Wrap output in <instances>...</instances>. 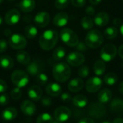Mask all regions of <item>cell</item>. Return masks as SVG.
I'll return each mask as SVG.
<instances>
[{
    "instance_id": "cell-6",
    "label": "cell",
    "mask_w": 123,
    "mask_h": 123,
    "mask_svg": "<svg viewBox=\"0 0 123 123\" xmlns=\"http://www.w3.org/2000/svg\"><path fill=\"white\" fill-rule=\"evenodd\" d=\"M117 49L115 45L107 44L102 47L100 52V56L102 61L109 62L115 58L117 55Z\"/></svg>"
},
{
    "instance_id": "cell-3",
    "label": "cell",
    "mask_w": 123,
    "mask_h": 123,
    "mask_svg": "<svg viewBox=\"0 0 123 123\" xmlns=\"http://www.w3.org/2000/svg\"><path fill=\"white\" fill-rule=\"evenodd\" d=\"M103 42V35L98 30H91L85 37L86 45L91 48H97L100 47Z\"/></svg>"
},
{
    "instance_id": "cell-38",
    "label": "cell",
    "mask_w": 123,
    "mask_h": 123,
    "mask_svg": "<svg viewBox=\"0 0 123 123\" xmlns=\"http://www.w3.org/2000/svg\"><path fill=\"white\" fill-rule=\"evenodd\" d=\"M89 72H90V70L87 66H82L79 68L78 74L81 78H86L89 76Z\"/></svg>"
},
{
    "instance_id": "cell-27",
    "label": "cell",
    "mask_w": 123,
    "mask_h": 123,
    "mask_svg": "<svg viewBox=\"0 0 123 123\" xmlns=\"http://www.w3.org/2000/svg\"><path fill=\"white\" fill-rule=\"evenodd\" d=\"M110 109L117 113H120L123 112V100L120 98H116L113 99L110 103Z\"/></svg>"
},
{
    "instance_id": "cell-13",
    "label": "cell",
    "mask_w": 123,
    "mask_h": 123,
    "mask_svg": "<svg viewBox=\"0 0 123 123\" xmlns=\"http://www.w3.org/2000/svg\"><path fill=\"white\" fill-rule=\"evenodd\" d=\"M50 15L46 12H38L34 18L35 23L37 26L40 27H46L50 22Z\"/></svg>"
},
{
    "instance_id": "cell-55",
    "label": "cell",
    "mask_w": 123,
    "mask_h": 123,
    "mask_svg": "<svg viewBox=\"0 0 123 123\" xmlns=\"http://www.w3.org/2000/svg\"><path fill=\"white\" fill-rule=\"evenodd\" d=\"M53 123H62V122H59V121H57V120H55V121H53Z\"/></svg>"
},
{
    "instance_id": "cell-21",
    "label": "cell",
    "mask_w": 123,
    "mask_h": 123,
    "mask_svg": "<svg viewBox=\"0 0 123 123\" xmlns=\"http://www.w3.org/2000/svg\"><path fill=\"white\" fill-rule=\"evenodd\" d=\"M73 105L79 108H84L88 105V99L86 96L83 94H77L74 98H72Z\"/></svg>"
},
{
    "instance_id": "cell-39",
    "label": "cell",
    "mask_w": 123,
    "mask_h": 123,
    "mask_svg": "<svg viewBox=\"0 0 123 123\" xmlns=\"http://www.w3.org/2000/svg\"><path fill=\"white\" fill-rule=\"evenodd\" d=\"M9 102V97L7 94H3L0 95V105L5 106Z\"/></svg>"
},
{
    "instance_id": "cell-7",
    "label": "cell",
    "mask_w": 123,
    "mask_h": 123,
    "mask_svg": "<svg viewBox=\"0 0 123 123\" xmlns=\"http://www.w3.org/2000/svg\"><path fill=\"white\" fill-rule=\"evenodd\" d=\"M89 115L94 118H101L106 113V108L104 104L101 102H94L89 105L88 109Z\"/></svg>"
},
{
    "instance_id": "cell-42",
    "label": "cell",
    "mask_w": 123,
    "mask_h": 123,
    "mask_svg": "<svg viewBox=\"0 0 123 123\" xmlns=\"http://www.w3.org/2000/svg\"><path fill=\"white\" fill-rule=\"evenodd\" d=\"M61 100L63 102H69L71 101H72V97L70 94L67 93V92H65V93H63L61 94Z\"/></svg>"
},
{
    "instance_id": "cell-33",
    "label": "cell",
    "mask_w": 123,
    "mask_h": 123,
    "mask_svg": "<svg viewBox=\"0 0 123 123\" xmlns=\"http://www.w3.org/2000/svg\"><path fill=\"white\" fill-rule=\"evenodd\" d=\"M81 25L84 30H91L94 26V21L89 16H86L82 18Z\"/></svg>"
},
{
    "instance_id": "cell-47",
    "label": "cell",
    "mask_w": 123,
    "mask_h": 123,
    "mask_svg": "<svg viewBox=\"0 0 123 123\" xmlns=\"http://www.w3.org/2000/svg\"><path fill=\"white\" fill-rule=\"evenodd\" d=\"M78 123H95V122H94L92 118L85 117V118L81 119Z\"/></svg>"
},
{
    "instance_id": "cell-26",
    "label": "cell",
    "mask_w": 123,
    "mask_h": 123,
    "mask_svg": "<svg viewBox=\"0 0 123 123\" xmlns=\"http://www.w3.org/2000/svg\"><path fill=\"white\" fill-rule=\"evenodd\" d=\"M94 72L97 76H102L106 71V65L103 61L98 60L94 64Z\"/></svg>"
},
{
    "instance_id": "cell-12",
    "label": "cell",
    "mask_w": 123,
    "mask_h": 123,
    "mask_svg": "<svg viewBox=\"0 0 123 123\" xmlns=\"http://www.w3.org/2000/svg\"><path fill=\"white\" fill-rule=\"evenodd\" d=\"M21 17L20 12L16 9H12L9 10L5 14V22L7 25H14L18 23Z\"/></svg>"
},
{
    "instance_id": "cell-30",
    "label": "cell",
    "mask_w": 123,
    "mask_h": 123,
    "mask_svg": "<svg viewBox=\"0 0 123 123\" xmlns=\"http://www.w3.org/2000/svg\"><path fill=\"white\" fill-rule=\"evenodd\" d=\"M118 81V76L115 73H108L104 77V82L109 85V86H112L115 85Z\"/></svg>"
},
{
    "instance_id": "cell-51",
    "label": "cell",
    "mask_w": 123,
    "mask_h": 123,
    "mask_svg": "<svg viewBox=\"0 0 123 123\" xmlns=\"http://www.w3.org/2000/svg\"><path fill=\"white\" fill-rule=\"evenodd\" d=\"M112 123H123V119L120 117H117L113 120Z\"/></svg>"
},
{
    "instance_id": "cell-9",
    "label": "cell",
    "mask_w": 123,
    "mask_h": 123,
    "mask_svg": "<svg viewBox=\"0 0 123 123\" xmlns=\"http://www.w3.org/2000/svg\"><path fill=\"white\" fill-rule=\"evenodd\" d=\"M67 63L74 67L82 65L85 61V56L80 52H71L66 57Z\"/></svg>"
},
{
    "instance_id": "cell-19",
    "label": "cell",
    "mask_w": 123,
    "mask_h": 123,
    "mask_svg": "<svg viewBox=\"0 0 123 123\" xmlns=\"http://www.w3.org/2000/svg\"><path fill=\"white\" fill-rule=\"evenodd\" d=\"M109 21H110L109 14L105 12H101L97 13L94 19V22L97 26H99V27H104L107 25Z\"/></svg>"
},
{
    "instance_id": "cell-22",
    "label": "cell",
    "mask_w": 123,
    "mask_h": 123,
    "mask_svg": "<svg viewBox=\"0 0 123 123\" xmlns=\"http://www.w3.org/2000/svg\"><path fill=\"white\" fill-rule=\"evenodd\" d=\"M14 64V61L12 57L7 55H1L0 57V66L2 68L9 70L11 69Z\"/></svg>"
},
{
    "instance_id": "cell-24",
    "label": "cell",
    "mask_w": 123,
    "mask_h": 123,
    "mask_svg": "<svg viewBox=\"0 0 123 123\" xmlns=\"http://www.w3.org/2000/svg\"><path fill=\"white\" fill-rule=\"evenodd\" d=\"M112 97V92L108 89H104L101 90L98 94V100L102 104H105L111 101Z\"/></svg>"
},
{
    "instance_id": "cell-37",
    "label": "cell",
    "mask_w": 123,
    "mask_h": 123,
    "mask_svg": "<svg viewBox=\"0 0 123 123\" xmlns=\"http://www.w3.org/2000/svg\"><path fill=\"white\" fill-rule=\"evenodd\" d=\"M70 0H55V6L58 9H64L69 5Z\"/></svg>"
},
{
    "instance_id": "cell-28",
    "label": "cell",
    "mask_w": 123,
    "mask_h": 123,
    "mask_svg": "<svg viewBox=\"0 0 123 123\" xmlns=\"http://www.w3.org/2000/svg\"><path fill=\"white\" fill-rule=\"evenodd\" d=\"M16 59L20 64H23V65L28 64L30 61V57L29 53H27L26 51H22V50L17 53Z\"/></svg>"
},
{
    "instance_id": "cell-43",
    "label": "cell",
    "mask_w": 123,
    "mask_h": 123,
    "mask_svg": "<svg viewBox=\"0 0 123 123\" xmlns=\"http://www.w3.org/2000/svg\"><path fill=\"white\" fill-rule=\"evenodd\" d=\"M76 47V49L78 51L85 52V51H86L88 46L86 45V43H84L83 42H79V43L77 44V45Z\"/></svg>"
},
{
    "instance_id": "cell-45",
    "label": "cell",
    "mask_w": 123,
    "mask_h": 123,
    "mask_svg": "<svg viewBox=\"0 0 123 123\" xmlns=\"http://www.w3.org/2000/svg\"><path fill=\"white\" fill-rule=\"evenodd\" d=\"M7 89V85H6V83L2 80V79H0V93H4L6 91Z\"/></svg>"
},
{
    "instance_id": "cell-18",
    "label": "cell",
    "mask_w": 123,
    "mask_h": 123,
    "mask_svg": "<svg viewBox=\"0 0 123 123\" xmlns=\"http://www.w3.org/2000/svg\"><path fill=\"white\" fill-rule=\"evenodd\" d=\"M68 15L66 12H59L53 18V24L58 27H64L68 22Z\"/></svg>"
},
{
    "instance_id": "cell-25",
    "label": "cell",
    "mask_w": 123,
    "mask_h": 123,
    "mask_svg": "<svg viewBox=\"0 0 123 123\" xmlns=\"http://www.w3.org/2000/svg\"><path fill=\"white\" fill-rule=\"evenodd\" d=\"M17 112L16 109L12 107L6 108L2 112V118L4 120H7V121L14 120L17 117Z\"/></svg>"
},
{
    "instance_id": "cell-11",
    "label": "cell",
    "mask_w": 123,
    "mask_h": 123,
    "mask_svg": "<svg viewBox=\"0 0 123 123\" xmlns=\"http://www.w3.org/2000/svg\"><path fill=\"white\" fill-rule=\"evenodd\" d=\"M71 115V110L64 106H61L58 107V108L55 109L54 112V117L55 120L64 123L67 121Z\"/></svg>"
},
{
    "instance_id": "cell-46",
    "label": "cell",
    "mask_w": 123,
    "mask_h": 123,
    "mask_svg": "<svg viewBox=\"0 0 123 123\" xmlns=\"http://www.w3.org/2000/svg\"><path fill=\"white\" fill-rule=\"evenodd\" d=\"M85 12H86V14H88L89 16H92V15H94V13H95V9H94V8L93 6H87V7L86 8Z\"/></svg>"
},
{
    "instance_id": "cell-40",
    "label": "cell",
    "mask_w": 123,
    "mask_h": 123,
    "mask_svg": "<svg viewBox=\"0 0 123 123\" xmlns=\"http://www.w3.org/2000/svg\"><path fill=\"white\" fill-rule=\"evenodd\" d=\"M41 102L45 107H50L52 105V99L49 96H45L41 99Z\"/></svg>"
},
{
    "instance_id": "cell-23",
    "label": "cell",
    "mask_w": 123,
    "mask_h": 123,
    "mask_svg": "<svg viewBox=\"0 0 123 123\" xmlns=\"http://www.w3.org/2000/svg\"><path fill=\"white\" fill-rule=\"evenodd\" d=\"M19 6L23 12H30L35 9V0H22Z\"/></svg>"
},
{
    "instance_id": "cell-1",
    "label": "cell",
    "mask_w": 123,
    "mask_h": 123,
    "mask_svg": "<svg viewBox=\"0 0 123 123\" xmlns=\"http://www.w3.org/2000/svg\"><path fill=\"white\" fill-rule=\"evenodd\" d=\"M58 40V32L53 30H48L41 35L39 40V44L42 49L45 50H50L55 46Z\"/></svg>"
},
{
    "instance_id": "cell-29",
    "label": "cell",
    "mask_w": 123,
    "mask_h": 123,
    "mask_svg": "<svg viewBox=\"0 0 123 123\" xmlns=\"http://www.w3.org/2000/svg\"><path fill=\"white\" fill-rule=\"evenodd\" d=\"M37 29L32 25H27L24 30V34L25 35L26 37L29 38V39H33L35 38L37 35Z\"/></svg>"
},
{
    "instance_id": "cell-59",
    "label": "cell",
    "mask_w": 123,
    "mask_h": 123,
    "mask_svg": "<svg viewBox=\"0 0 123 123\" xmlns=\"http://www.w3.org/2000/svg\"></svg>"
},
{
    "instance_id": "cell-34",
    "label": "cell",
    "mask_w": 123,
    "mask_h": 123,
    "mask_svg": "<svg viewBox=\"0 0 123 123\" xmlns=\"http://www.w3.org/2000/svg\"><path fill=\"white\" fill-rule=\"evenodd\" d=\"M53 117L48 113H43L37 118V123H53Z\"/></svg>"
},
{
    "instance_id": "cell-5",
    "label": "cell",
    "mask_w": 123,
    "mask_h": 123,
    "mask_svg": "<svg viewBox=\"0 0 123 123\" xmlns=\"http://www.w3.org/2000/svg\"><path fill=\"white\" fill-rule=\"evenodd\" d=\"M12 83L19 88L25 87L29 82V76L27 74L22 70H16L11 75Z\"/></svg>"
},
{
    "instance_id": "cell-4",
    "label": "cell",
    "mask_w": 123,
    "mask_h": 123,
    "mask_svg": "<svg viewBox=\"0 0 123 123\" xmlns=\"http://www.w3.org/2000/svg\"><path fill=\"white\" fill-rule=\"evenodd\" d=\"M61 40L68 46L76 47L79 43V37L77 34L69 28H64L60 32Z\"/></svg>"
},
{
    "instance_id": "cell-58",
    "label": "cell",
    "mask_w": 123,
    "mask_h": 123,
    "mask_svg": "<svg viewBox=\"0 0 123 123\" xmlns=\"http://www.w3.org/2000/svg\"><path fill=\"white\" fill-rule=\"evenodd\" d=\"M8 1H14V0H7Z\"/></svg>"
},
{
    "instance_id": "cell-35",
    "label": "cell",
    "mask_w": 123,
    "mask_h": 123,
    "mask_svg": "<svg viewBox=\"0 0 123 123\" xmlns=\"http://www.w3.org/2000/svg\"><path fill=\"white\" fill-rule=\"evenodd\" d=\"M48 76L44 73L40 72L36 76V82L41 86H45L48 82Z\"/></svg>"
},
{
    "instance_id": "cell-2",
    "label": "cell",
    "mask_w": 123,
    "mask_h": 123,
    "mask_svg": "<svg viewBox=\"0 0 123 123\" xmlns=\"http://www.w3.org/2000/svg\"><path fill=\"white\" fill-rule=\"evenodd\" d=\"M71 71L69 66L64 63L60 62L56 63L53 68V75L54 79L58 82H65L71 76Z\"/></svg>"
},
{
    "instance_id": "cell-36",
    "label": "cell",
    "mask_w": 123,
    "mask_h": 123,
    "mask_svg": "<svg viewBox=\"0 0 123 123\" xmlns=\"http://www.w3.org/2000/svg\"><path fill=\"white\" fill-rule=\"evenodd\" d=\"M22 90L19 87H16V88L13 89L10 92V96H11V97H12V99L13 100L19 99L20 97H22Z\"/></svg>"
},
{
    "instance_id": "cell-15",
    "label": "cell",
    "mask_w": 123,
    "mask_h": 123,
    "mask_svg": "<svg viewBox=\"0 0 123 123\" xmlns=\"http://www.w3.org/2000/svg\"><path fill=\"white\" fill-rule=\"evenodd\" d=\"M21 111L27 116H32L35 113L36 107L35 104L29 100H25L21 104Z\"/></svg>"
},
{
    "instance_id": "cell-14",
    "label": "cell",
    "mask_w": 123,
    "mask_h": 123,
    "mask_svg": "<svg viewBox=\"0 0 123 123\" xmlns=\"http://www.w3.org/2000/svg\"><path fill=\"white\" fill-rule=\"evenodd\" d=\"M45 91L49 96L55 97L61 95L62 92V87L61 86L60 84L55 82H52L48 84L45 88Z\"/></svg>"
},
{
    "instance_id": "cell-57",
    "label": "cell",
    "mask_w": 123,
    "mask_h": 123,
    "mask_svg": "<svg viewBox=\"0 0 123 123\" xmlns=\"http://www.w3.org/2000/svg\"><path fill=\"white\" fill-rule=\"evenodd\" d=\"M3 1H4V0H0V4H1Z\"/></svg>"
},
{
    "instance_id": "cell-50",
    "label": "cell",
    "mask_w": 123,
    "mask_h": 123,
    "mask_svg": "<svg viewBox=\"0 0 123 123\" xmlns=\"http://www.w3.org/2000/svg\"><path fill=\"white\" fill-rule=\"evenodd\" d=\"M89 1L92 5H97L102 1V0H89Z\"/></svg>"
},
{
    "instance_id": "cell-17",
    "label": "cell",
    "mask_w": 123,
    "mask_h": 123,
    "mask_svg": "<svg viewBox=\"0 0 123 123\" xmlns=\"http://www.w3.org/2000/svg\"><path fill=\"white\" fill-rule=\"evenodd\" d=\"M84 86V81L80 78H75L72 79L68 84V89L71 92H79Z\"/></svg>"
},
{
    "instance_id": "cell-10",
    "label": "cell",
    "mask_w": 123,
    "mask_h": 123,
    "mask_svg": "<svg viewBox=\"0 0 123 123\" xmlns=\"http://www.w3.org/2000/svg\"><path fill=\"white\" fill-rule=\"evenodd\" d=\"M102 86V80L98 76H94L89 79L86 83V89L88 92L96 93L100 90Z\"/></svg>"
},
{
    "instance_id": "cell-52",
    "label": "cell",
    "mask_w": 123,
    "mask_h": 123,
    "mask_svg": "<svg viewBox=\"0 0 123 123\" xmlns=\"http://www.w3.org/2000/svg\"><path fill=\"white\" fill-rule=\"evenodd\" d=\"M119 91H120V92L123 95V81L120 83V84L119 86Z\"/></svg>"
},
{
    "instance_id": "cell-49",
    "label": "cell",
    "mask_w": 123,
    "mask_h": 123,
    "mask_svg": "<svg viewBox=\"0 0 123 123\" xmlns=\"http://www.w3.org/2000/svg\"><path fill=\"white\" fill-rule=\"evenodd\" d=\"M118 53H119L120 57L123 60V44L120 46L119 50H118Z\"/></svg>"
},
{
    "instance_id": "cell-48",
    "label": "cell",
    "mask_w": 123,
    "mask_h": 123,
    "mask_svg": "<svg viewBox=\"0 0 123 123\" xmlns=\"http://www.w3.org/2000/svg\"><path fill=\"white\" fill-rule=\"evenodd\" d=\"M113 24L115 25V26H120L122 25V21L119 18H115L114 20H113Z\"/></svg>"
},
{
    "instance_id": "cell-8",
    "label": "cell",
    "mask_w": 123,
    "mask_h": 123,
    "mask_svg": "<svg viewBox=\"0 0 123 123\" xmlns=\"http://www.w3.org/2000/svg\"><path fill=\"white\" fill-rule=\"evenodd\" d=\"M9 45L16 50H21L26 47L27 40L26 38L20 34H13L11 35L9 40Z\"/></svg>"
},
{
    "instance_id": "cell-44",
    "label": "cell",
    "mask_w": 123,
    "mask_h": 123,
    "mask_svg": "<svg viewBox=\"0 0 123 123\" xmlns=\"http://www.w3.org/2000/svg\"><path fill=\"white\" fill-rule=\"evenodd\" d=\"M7 43L5 40L1 39L0 40V53L5 52L7 49Z\"/></svg>"
},
{
    "instance_id": "cell-16",
    "label": "cell",
    "mask_w": 123,
    "mask_h": 123,
    "mask_svg": "<svg viewBox=\"0 0 123 123\" xmlns=\"http://www.w3.org/2000/svg\"><path fill=\"white\" fill-rule=\"evenodd\" d=\"M27 95L31 100L37 102L41 99L43 95V92L38 86L32 85L28 89Z\"/></svg>"
},
{
    "instance_id": "cell-31",
    "label": "cell",
    "mask_w": 123,
    "mask_h": 123,
    "mask_svg": "<svg viewBox=\"0 0 123 123\" xmlns=\"http://www.w3.org/2000/svg\"><path fill=\"white\" fill-rule=\"evenodd\" d=\"M117 34H118V30H117V27H109L104 32L105 37L109 40L115 38L117 37Z\"/></svg>"
},
{
    "instance_id": "cell-53",
    "label": "cell",
    "mask_w": 123,
    "mask_h": 123,
    "mask_svg": "<svg viewBox=\"0 0 123 123\" xmlns=\"http://www.w3.org/2000/svg\"><path fill=\"white\" fill-rule=\"evenodd\" d=\"M120 33H121L122 36L123 37V23L121 25V26H120Z\"/></svg>"
},
{
    "instance_id": "cell-32",
    "label": "cell",
    "mask_w": 123,
    "mask_h": 123,
    "mask_svg": "<svg viewBox=\"0 0 123 123\" xmlns=\"http://www.w3.org/2000/svg\"><path fill=\"white\" fill-rule=\"evenodd\" d=\"M66 55V50L63 47H58L53 53V58L55 61H61Z\"/></svg>"
},
{
    "instance_id": "cell-41",
    "label": "cell",
    "mask_w": 123,
    "mask_h": 123,
    "mask_svg": "<svg viewBox=\"0 0 123 123\" xmlns=\"http://www.w3.org/2000/svg\"><path fill=\"white\" fill-rule=\"evenodd\" d=\"M71 4L76 7H82L86 5V0H71Z\"/></svg>"
},
{
    "instance_id": "cell-20",
    "label": "cell",
    "mask_w": 123,
    "mask_h": 123,
    "mask_svg": "<svg viewBox=\"0 0 123 123\" xmlns=\"http://www.w3.org/2000/svg\"><path fill=\"white\" fill-rule=\"evenodd\" d=\"M42 69H43L42 64L37 61H35L32 63H29L27 66V71L32 76H37L38 74L41 72Z\"/></svg>"
},
{
    "instance_id": "cell-54",
    "label": "cell",
    "mask_w": 123,
    "mask_h": 123,
    "mask_svg": "<svg viewBox=\"0 0 123 123\" xmlns=\"http://www.w3.org/2000/svg\"><path fill=\"white\" fill-rule=\"evenodd\" d=\"M2 22H3V19H2V17H1V16L0 15V25L2 24Z\"/></svg>"
},
{
    "instance_id": "cell-56",
    "label": "cell",
    "mask_w": 123,
    "mask_h": 123,
    "mask_svg": "<svg viewBox=\"0 0 123 123\" xmlns=\"http://www.w3.org/2000/svg\"><path fill=\"white\" fill-rule=\"evenodd\" d=\"M102 123H111L110 122H108V121H104V122H102Z\"/></svg>"
}]
</instances>
